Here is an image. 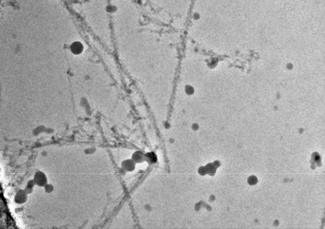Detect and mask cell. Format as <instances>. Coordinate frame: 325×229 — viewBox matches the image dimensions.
I'll return each instance as SVG.
<instances>
[{
    "mask_svg": "<svg viewBox=\"0 0 325 229\" xmlns=\"http://www.w3.org/2000/svg\"><path fill=\"white\" fill-rule=\"evenodd\" d=\"M71 50L74 54H79L83 51V45L82 43L79 42L73 43L71 46Z\"/></svg>",
    "mask_w": 325,
    "mask_h": 229,
    "instance_id": "3957f363",
    "label": "cell"
},
{
    "mask_svg": "<svg viewBox=\"0 0 325 229\" xmlns=\"http://www.w3.org/2000/svg\"><path fill=\"white\" fill-rule=\"evenodd\" d=\"M33 180L36 184L39 187L45 186L48 182L46 175L41 171H37L36 172Z\"/></svg>",
    "mask_w": 325,
    "mask_h": 229,
    "instance_id": "6da1fadb",
    "label": "cell"
},
{
    "mask_svg": "<svg viewBox=\"0 0 325 229\" xmlns=\"http://www.w3.org/2000/svg\"><path fill=\"white\" fill-rule=\"evenodd\" d=\"M45 189H46V191L47 193H50V192H52V190H53V187L51 185H45Z\"/></svg>",
    "mask_w": 325,
    "mask_h": 229,
    "instance_id": "277c9868",
    "label": "cell"
},
{
    "mask_svg": "<svg viewBox=\"0 0 325 229\" xmlns=\"http://www.w3.org/2000/svg\"><path fill=\"white\" fill-rule=\"evenodd\" d=\"M27 200V193L23 190H19L15 196V202L17 204H23Z\"/></svg>",
    "mask_w": 325,
    "mask_h": 229,
    "instance_id": "7a4b0ae2",
    "label": "cell"
}]
</instances>
